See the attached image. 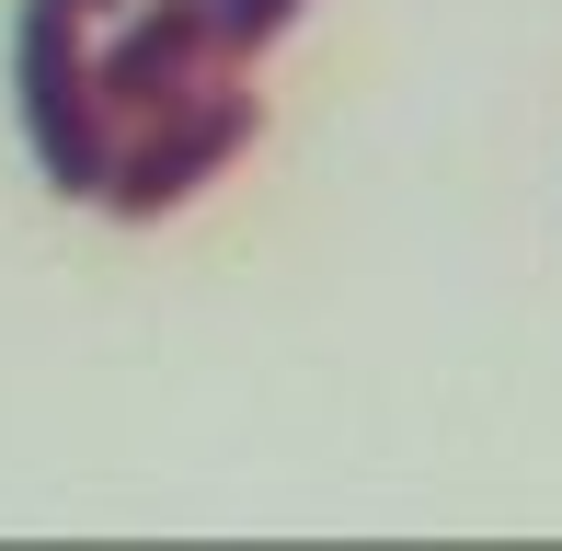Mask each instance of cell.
<instances>
[{"label": "cell", "instance_id": "6da1fadb", "mask_svg": "<svg viewBox=\"0 0 562 551\" xmlns=\"http://www.w3.org/2000/svg\"><path fill=\"white\" fill-rule=\"evenodd\" d=\"M12 104H23V149L58 195H104L115 172V115L92 81V12L81 0H23L12 23Z\"/></svg>", "mask_w": 562, "mask_h": 551}, {"label": "cell", "instance_id": "7a4b0ae2", "mask_svg": "<svg viewBox=\"0 0 562 551\" xmlns=\"http://www.w3.org/2000/svg\"><path fill=\"white\" fill-rule=\"evenodd\" d=\"M252 138H265V92H252V81H218V92H195V104L126 127V138H115V172H104V195H92V207H115L126 230H149V218H172L184 195H207Z\"/></svg>", "mask_w": 562, "mask_h": 551}, {"label": "cell", "instance_id": "3957f363", "mask_svg": "<svg viewBox=\"0 0 562 551\" xmlns=\"http://www.w3.org/2000/svg\"><path fill=\"white\" fill-rule=\"evenodd\" d=\"M92 81H104V115L126 138V127H149V115L195 104L218 81H252V58H229L218 0H126L115 46H92Z\"/></svg>", "mask_w": 562, "mask_h": 551}, {"label": "cell", "instance_id": "277c9868", "mask_svg": "<svg viewBox=\"0 0 562 551\" xmlns=\"http://www.w3.org/2000/svg\"><path fill=\"white\" fill-rule=\"evenodd\" d=\"M299 12L311 0H218V35H229V58H265L276 35H299Z\"/></svg>", "mask_w": 562, "mask_h": 551}, {"label": "cell", "instance_id": "5b68a950", "mask_svg": "<svg viewBox=\"0 0 562 551\" xmlns=\"http://www.w3.org/2000/svg\"><path fill=\"white\" fill-rule=\"evenodd\" d=\"M81 12H126V0H81Z\"/></svg>", "mask_w": 562, "mask_h": 551}]
</instances>
